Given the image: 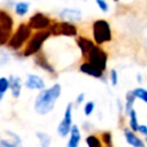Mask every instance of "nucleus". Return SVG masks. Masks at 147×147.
<instances>
[{
    "label": "nucleus",
    "mask_w": 147,
    "mask_h": 147,
    "mask_svg": "<svg viewBox=\"0 0 147 147\" xmlns=\"http://www.w3.org/2000/svg\"><path fill=\"white\" fill-rule=\"evenodd\" d=\"M33 62L34 64L40 68L41 70H44L45 72H47L48 75H53L56 76V70L54 68V65L49 62L48 57L46 56V54H44L41 51L39 53H37L36 55H33Z\"/></svg>",
    "instance_id": "6e6552de"
},
{
    "label": "nucleus",
    "mask_w": 147,
    "mask_h": 147,
    "mask_svg": "<svg viewBox=\"0 0 147 147\" xmlns=\"http://www.w3.org/2000/svg\"><path fill=\"white\" fill-rule=\"evenodd\" d=\"M9 90V79L8 77H0V92L6 93Z\"/></svg>",
    "instance_id": "393cba45"
},
{
    "label": "nucleus",
    "mask_w": 147,
    "mask_h": 147,
    "mask_svg": "<svg viewBox=\"0 0 147 147\" xmlns=\"http://www.w3.org/2000/svg\"><path fill=\"white\" fill-rule=\"evenodd\" d=\"M60 18H62V21H67V22H79L83 18V13L80 9L78 8H63L60 13H59Z\"/></svg>",
    "instance_id": "1a4fd4ad"
},
{
    "label": "nucleus",
    "mask_w": 147,
    "mask_h": 147,
    "mask_svg": "<svg viewBox=\"0 0 147 147\" xmlns=\"http://www.w3.org/2000/svg\"><path fill=\"white\" fill-rule=\"evenodd\" d=\"M101 142L105 144L106 147H114L113 146V137L109 131H105L101 133Z\"/></svg>",
    "instance_id": "5701e85b"
},
{
    "label": "nucleus",
    "mask_w": 147,
    "mask_h": 147,
    "mask_svg": "<svg viewBox=\"0 0 147 147\" xmlns=\"http://www.w3.org/2000/svg\"><path fill=\"white\" fill-rule=\"evenodd\" d=\"M62 86L60 83L53 84L51 87L41 90L34 99V110L39 115H47L51 113L56 103V100L61 96Z\"/></svg>",
    "instance_id": "f257e3e1"
},
{
    "label": "nucleus",
    "mask_w": 147,
    "mask_h": 147,
    "mask_svg": "<svg viewBox=\"0 0 147 147\" xmlns=\"http://www.w3.org/2000/svg\"><path fill=\"white\" fill-rule=\"evenodd\" d=\"M137 79H138V82H141V76L138 75V76H137Z\"/></svg>",
    "instance_id": "7c9ffc66"
},
{
    "label": "nucleus",
    "mask_w": 147,
    "mask_h": 147,
    "mask_svg": "<svg viewBox=\"0 0 147 147\" xmlns=\"http://www.w3.org/2000/svg\"><path fill=\"white\" fill-rule=\"evenodd\" d=\"M0 147H20V146L16 142H14L13 140L9 141V140L2 139V140H0Z\"/></svg>",
    "instance_id": "cd10ccee"
},
{
    "label": "nucleus",
    "mask_w": 147,
    "mask_h": 147,
    "mask_svg": "<svg viewBox=\"0 0 147 147\" xmlns=\"http://www.w3.org/2000/svg\"><path fill=\"white\" fill-rule=\"evenodd\" d=\"M85 98H86V94H85L84 92L79 93V94L77 95V98H76V103H77V105H82V103L85 101Z\"/></svg>",
    "instance_id": "c85d7f7f"
},
{
    "label": "nucleus",
    "mask_w": 147,
    "mask_h": 147,
    "mask_svg": "<svg viewBox=\"0 0 147 147\" xmlns=\"http://www.w3.org/2000/svg\"><path fill=\"white\" fill-rule=\"evenodd\" d=\"M145 141H146V142H147V137H146V140H145Z\"/></svg>",
    "instance_id": "72a5a7b5"
},
{
    "label": "nucleus",
    "mask_w": 147,
    "mask_h": 147,
    "mask_svg": "<svg viewBox=\"0 0 147 147\" xmlns=\"http://www.w3.org/2000/svg\"><path fill=\"white\" fill-rule=\"evenodd\" d=\"M2 98H3V93H1V92H0V102H1V100H2Z\"/></svg>",
    "instance_id": "2f4dec72"
},
{
    "label": "nucleus",
    "mask_w": 147,
    "mask_h": 147,
    "mask_svg": "<svg viewBox=\"0 0 147 147\" xmlns=\"http://www.w3.org/2000/svg\"><path fill=\"white\" fill-rule=\"evenodd\" d=\"M53 20L47 16L44 13L37 11L34 13L28 21V25L31 28V30L33 31H40V30H48L49 25L52 24Z\"/></svg>",
    "instance_id": "423d86ee"
},
{
    "label": "nucleus",
    "mask_w": 147,
    "mask_h": 147,
    "mask_svg": "<svg viewBox=\"0 0 147 147\" xmlns=\"http://www.w3.org/2000/svg\"><path fill=\"white\" fill-rule=\"evenodd\" d=\"M113 1H115V2H118V1H119V0H113Z\"/></svg>",
    "instance_id": "473e14b6"
},
{
    "label": "nucleus",
    "mask_w": 147,
    "mask_h": 147,
    "mask_svg": "<svg viewBox=\"0 0 147 147\" xmlns=\"http://www.w3.org/2000/svg\"><path fill=\"white\" fill-rule=\"evenodd\" d=\"M109 79H110V83L113 86H116L118 84V72L117 70L115 69H111L110 72H109Z\"/></svg>",
    "instance_id": "a878e982"
},
{
    "label": "nucleus",
    "mask_w": 147,
    "mask_h": 147,
    "mask_svg": "<svg viewBox=\"0 0 147 147\" xmlns=\"http://www.w3.org/2000/svg\"><path fill=\"white\" fill-rule=\"evenodd\" d=\"M79 71L84 75H87V76H91L93 78H96V79H105V72L100 71L99 69H96L95 67H93L91 63H88L87 61H84L83 63H80L79 65Z\"/></svg>",
    "instance_id": "9b49d317"
},
{
    "label": "nucleus",
    "mask_w": 147,
    "mask_h": 147,
    "mask_svg": "<svg viewBox=\"0 0 147 147\" xmlns=\"http://www.w3.org/2000/svg\"><path fill=\"white\" fill-rule=\"evenodd\" d=\"M138 132H139V133H141L142 136L147 137V125H145V124H139Z\"/></svg>",
    "instance_id": "c756f323"
},
{
    "label": "nucleus",
    "mask_w": 147,
    "mask_h": 147,
    "mask_svg": "<svg viewBox=\"0 0 147 147\" xmlns=\"http://www.w3.org/2000/svg\"><path fill=\"white\" fill-rule=\"evenodd\" d=\"M94 109H95V103H94V101H87V102H85V105H84V115L85 116H91L92 115V113L94 111Z\"/></svg>",
    "instance_id": "b1692460"
},
{
    "label": "nucleus",
    "mask_w": 147,
    "mask_h": 147,
    "mask_svg": "<svg viewBox=\"0 0 147 147\" xmlns=\"http://www.w3.org/2000/svg\"><path fill=\"white\" fill-rule=\"evenodd\" d=\"M85 61L91 63L93 67L99 69L100 71L105 72L107 70V62H108V53L99 45H94L87 53Z\"/></svg>",
    "instance_id": "39448f33"
},
{
    "label": "nucleus",
    "mask_w": 147,
    "mask_h": 147,
    "mask_svg": "<svg viewBox=\"0 0 147 147\" xmlns=\"http://www.w3.org/2000/svg\"><path fill=\"white\" fill-rule=\"evenodd\" d=\"M24 86L28 90H36V91H41L45 88V82L44 79L34 74H29L26 76V79L24 82Z\"/></svg>",
    "instance_id": "9d476101"
},
{
    "label": "nucleus",
    "mask_w": 147,
    "mask_h": 147,
    "mask_svg": "<svg viewBox=\"0 0 147 147\" xmlns=\"http://www.w3.org/2000/svg\"><path fill=\"white\" fill-rule=\"evenodd\" d=\"M69 133H70V137H69L67 147H79V142H80V139H82V134H80V131H79L78 125H74V124H72L71 130H70Z\"/></svg>",
    "instance_id": "dca6fc26"
},
{
    "label": "nucleus",
    "mask_w": 147,
    "mask_h": 147,
    "mask_svg": "<svg viewBox=\"0 0 147 147\" xmlns=\"http://www.w3.org/2000/svg\"><path fill=\"white\" fill-rule=\"evenodd\" d=\"M36 136H37L41 147H49L52 139H51V137L47 133H45V132H37Z\"/></svg>",
    "instance_id": "412c9836"
},
{
    "label": "nucleus",
    "mask_w": 147,
    "mask_h": 147,
    "mask_svg": "<svg viewBox=\"0 0 147 147\" xmlns=\"http://www.w3.org/2000/svg\"><path fill=\"white\" fill-rule=\"evenodd\" d=\"M83 1H86V0H83Z\"/></svg>",
    "instance_id": "f704fd0d"
},
{
    "label": "nucleus",
    "mask_w": 147,
    "mask_h": 147,
    "mask_svg": "<svg viewBox=\"0 0 147 147\" xmlns=\"http://www.w3.org/2000/svg\"><path fill=\"white\" fill-rule=\"evenodd\" d=\"M32 30L31 28L28 25V23H21L16 30L11 33L8 42H7V46L13 49V51H21L25 44L28 42V40L30 39V37L32 36Z\"/></svg>",
    "instance_id": "7ed1b4c3"
},
{
    "label": "nucleus",
    "mask_w": 147,
    "mask_h": 147,
    "mask_svg": "<svg viewBox=\"0 0 147 147\" xmlns=\"http://www.w3.org/2000/svg\"><path fill=\"white\" fill-rule=\"evenodd\" d=\"M60 36L64 37H77L78 36V28L75 23L61 21L60 22Z\"/></svg>",
    "instance_id": "4468645a"
},
{
    "label": "nucleus",
    "mask_w": 147,
    "mask_h": 147,
    "mask_svg": "<svg viewBox=\"0 0 147 147\" xmlns=\"http://www.w3.org/2000/svg\"><path fill=\"white\" fill-rule=\"evenodd\" d=\"M144 147H145V146H144Z\"/></svg>",
    "instance_id": "c9c22d12"
},
{
    "label": "nucleus",
    "mask_w": 147,
    "mask_h": 147,
    "mask_svg": "<svg viewBox=\"0 0 147 147\" xmlns=\"http://www.w3.org/2000/svg\"><path fill=\"white\" fill-rule=\"evenodd\" d=\"M123 133H124V137L126 139V142L130 146H132V147H144L145 146L144 141L136 134V132L131 131L130 129H124Z\"/></svg>",
    "instance_id": "2eb2a0df"
},
{
    "label": "nucleus",
    "mask_w": 147,
    "mask_h": 147,
    "mask_svg": "<svg viewBox=\"0 0 147 147\" xmlns=\"http://www.w3.org/2000/svg\"><path fill=\"white\" fill-rule=\"evenodd\" d=\"M95 3L101 11H103V13L109 11V5H108L107 0H95Z\"/></svg>",
    "instance_id": "bb28decb"
},
{
    "label": "nucleus",
    "mask_w": 147,
    "mask_h": 147,
    "mask_svg": "<svg viewBox=\"0 0 147 147\" xmlns=\"http://www.w3.org/2000/svg\"><path fill=\"white\" fill-rule=\"evenodd\" d=\"M86 145L87 147H102V142L101 139L99 137H96L95 134H90L86 137Z\"/></svg>",
    "instance_id": "aec40b11"
},
{
    "label": "nucleus",
    "mask_w": 147,
    "mask_h": 147,
    "mask_svg": "<svg viewBox=\"0 0 147 147\" xmlns=\"http://www.w3.org/2000/svg\"><path fill=\"white\" fill-rule=\"evenodd\" d=\"M76 42H77V46H78V48H79V51H80V54H82V56H83L84 59L86 57L88 51L95 45L93 40H91L90 38L85 37V36H77Z\"/></svg>",
    "instance_id": "ddd939ff"
},
{
    "label": "nucleus",
    "mask_w": 147,
    "mask_h": 147,
    "mask_svg": "<svg viewBox=\"0 0 147 147\" xmlns=\"http://www.w3.org/2000/svg\"><path fill=\"white\" fill-rule=\"evenodd\" d=\"M129 126L130 130L133 132H138V127H139V122H138V116H137V111L133 108L130 113H129Z\"/></svg>",
    "instance_id": "6ab92c4d"
},
{
    "label": "nucleus",
    "mask_w": 147,
    "mask_h": 147,
    "mask_svg": "<svg viewBox=\"0 0 147 147\" xmlns=\"http://www.w3.org/2000/svg\"><path fill=\"white\" fill-rule=\"evenodd\" d=\"M49 37H51V33L48 32V30H40V31L33 32L30 39L28 40V42L25 44V46L22 48V53H21L22 56L29 57V56H33L37 53H39L45 41Z\"/></svg>",
    "instance_id": "f03ea898"
},
{
    "label": "nucleus",
    "mask_w": 147,
    "mask_h": 147,
    "mask_svg": "<svg viewBox=\"0 0 147 147\" xmlns=\"http://www.w3.org/2000/svg\"><path fill=\"white\" fill-rule=\"evenodd\" d=\"M14 10H15V14L17 16H25L29 10H30V3L28 1H18L15 3V7H14Z\"/></svg>",
    "instance_id": "f3484780"
},
{
    "label": "nucleus",
    "mask_w": 147,
    "mask_h": 147,
    "mask_svg": "<svg viewBox=\"0 0 147 147\" xmlns=\"http://www.w3.org/2000/svg\"><path fill=\"white\" fill-rule=\"evenodd\" d=\"M8 79H9V91L11 93V96L15 99L20 98L22 93V86H23L22 78L17 75H10Z\"/></svg>",
    "instance_id": "f8f14e48"
},
{
    "label": "nucleus",
    "mask_w": 147,
    "mask_h": 147,
    "mask_svg": "<svg viewBox=\"0 0 147 147\" xmlns=\"http://www.w3.org/2000/svg\"><path fill=\"white\" fill-rule=\"evenodd\" d=\"M134 102H136V96L133 95L132 91H127L126 94H125V105H124V114H125L126 116H127L129 113L133 109Z\"/></svg>",
    "instance_id": "a211bd4d"
},
{
    "label": "nucleus",
    "mask_w": 147,
    "mask_h": 147,
    "mask_svg": "<svg viewBox=\"0 0 147 147\" xmlns=\"http://www.w3.org/2000/svg\"><path fill=\"white\" fill-rule=\"evenodd\" d=\"M72 108H74V103L69 102L65 107L63 118L57 125V133L62 138H65L69 134L70 130H71V126H72Z\"/></svg>",
    "instance_id": "0eeeda50"
},
{
    "label": "nucleus",
    "mask_w": 147,
    "mask_h": 147,
    "mask_svg": "<svg viewBox=\"0 0 147 147\" xmlns=\"http://www.w3.org/2000/svg\"><path fill=\"white\" fill-rule=\"evenodd\" d=\"M132 93L136 96V99H140V100H142L144 102L147 103V88L136 87V88L132 90Z\"/></svg>",
    "instance_id": "4be33fe9"
},
{
    "label": "nucleus",
    "mask_w": 147,
    "mask_h": 147,
    "mask_svg": "<svg viewBox=\"0 0 147 147\" xmlns=\"http://www.w3.org/2000/svg\"><path fill=\"white\" fill-rule=\"evenodd\" d=\"M92 36H93L94 44L99 46L111 41L113 33H111V28L109 22L103 18L94 21L92 24Z\"/></svg>",
    "instance_id": "20e7f679"
}]
</instances>
